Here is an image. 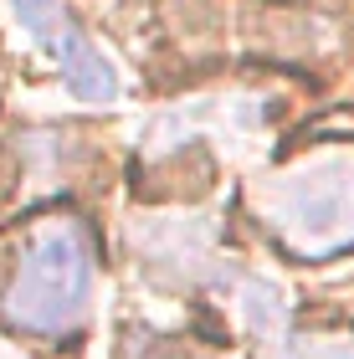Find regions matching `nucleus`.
I'll use <instances>...</instances> for the list:
<instances>
[{"instance_id":"1","label":"nucleus","mask_w":354,"mask_h":359,"mask_svg":"<svg viewBox=\"0 0 354 359\" xmlns=\"http://www.w3.org/2000/svg\"><path fill=\"white\" fill-rule=\"evenodd\" d=\"M93 303V247L77 226H52L31 236L21 252L11 287H6V318L21 334H72L88 318Z\"/></svg>"},{"instance_id":"2","label":"nucleus","mask_w":354,"mask_h":359,"mask_svg":"<svg viewBox=\"0 0 354 359\" xmlns=\"http://www.w3.org/2000/svg\"><path fill=\"white\" fill-rule=\"evenodd\" d=\"M272 226L303 257H329L354 241V159L324 154L282 175L272 190Z\"/></svg>"},{"instance_id":"3","label":"nucleus","mask_w":354,"mask_h":359,"mask_svg":"<svg viewBox=\"0 0 354 359\" xmlns=\"http://www.w3.org/2000/svg\"><path fill=\"white\" fill-rule=\"evenodd\" d=\"M46 46H52V62H57V72H62V83H67L72 97H83V103H114V97H118L114 62H108L72 21L62 26Z\"/></svg>"},{"instance_id":"4","label":"nucleus","mask_w":354,"mask_h":359,"mask_svg":"<svg viewBox=\"0 0 354 359\" xmlns=\"http://www.w3.org/2000/svg\"><path fill=\"white\" fill-rule=\"evenodd\" d=\"M241 318H247L257 334H282V323H287L282 292L272 287L267 277H247V283H241Z\"/></svg>"},{"instance_id":"5","label":"nucleus","mask_w":354,"mask_h":359,"mask_svg":"<svg viewBox=\"0 0 354 359\" xmlns=\"http://www.w3.org/2000/svg\"><path fill=\"white\" fill-rule=\"evenodd\" d=\"M11 11H15V21H21V31L36 36V41H52L57 31L67 26L62 0H11Z\"/></svg>"},{"instance_id":"6","label":"nucleus","mask_w":354,"mask_h":359,"mask_svg":"<svg viewBox=\"0 0 354 359\" xmlns=\"http://www.w3.org/2000/svg\"><path fill=\"white\" fill-rule=\"evenodd\" d=\"M272 359H354V344H339V339H293V344H282Z\"/></svg>"}]
</instances>
